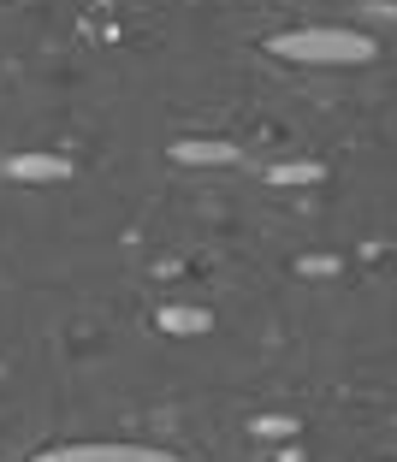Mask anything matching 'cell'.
Here are the masks:
<instances>
[{"instance_id":"cell-1","label":"cell","mask_w":397,"mask_h":462,"mask_svg":"<svg viewBox=\"0 0 397 462\" xmlns=\"http://www.w3.org/2000/svg\"><path fill=\"white\" fill-rule=\"evenodd\" d=\"M279 60H297V66H368L380 60V42L368 30H344V24H302V30H279L267 42Z\"/></svg>"},{"instance_id":"cell-7","label":"cell","mask_w":397,"mask_h":462,"mask_svg":"<svg viewBox=\"0 0 397 462\" xmlns=\"http://www.w3.org/2000/svg\"><path fill=\"white\" fill-rule=\"evenodd\" d=\"M249 433L255 439H297V421H291V415H255Z\"/></svg>"},{"instance_id":"cell-2","label":"cell","mask_w":397,"mask_h":462,"mask_svg":"<svg viewBox=\"0 0 397 462\" xmlns=\"http://www.w3.org/2000/svg\"><path fill=\"white\" fill-rule=\"evenodd\" d=\"M30 462H179V457L161 445H119V439H107V445H54Z\"/></svg>"},{"instance_id":"cell-8","label":"cell","mask_w":397,"mask_h":462,"mask_svg":"<svg viewBox=\"0 0 397 462\" xmlns=\"http://www.w3.org/2000/svg\"><path fill=\"white\" fill-rule=\"evenodd\" d=\"M297 273H309V279L315 273H338V255H309V261H297Z\"/></svg>"},{"instance_id":"cell-5","label":"cell","mask_w":397,"mask_h":462,"mask_svg":"<svg viewBox=\"0 0 397 462\" xmlns=\"http://www.w3.org/2000/svg\"><path fill=\"white\" fill-rule=\"evenodd\" d=\"M172 161H184V166H232L237 161V143H214V136L172 143Z\"/></svg>"},{"instance_id":"cell-3","label":"cell","mask_w":397,"mask_h":462,"mask_svg":"<svg viewBox=\"0 0 397 462\" xmlns=\"http://www.w3.org/2000/svg\"><path fill=\"white\" fill-rule=\"evenodd\" d=\"M0 178H6V184H71L78 166H71L66 154H6V161H0Z\"/></svg>"},{"instance_id":"cell-6","label":"cell","mask_w":397,"mask_h":462,"mask_svg":"<svg viewBox=\"0 0 397 462\" xmlns=\"http://www.w3.org/2000/svg\"><path fill=\"white\" fill-rule=\"evenodd\" d=\"M315 178H327V166L302 161V166H273V172H267V184H279V190H291V184H315Z\"/></svg>"},{"instance_id":"cell-4","label":"cell","mask_w":397,"mask_h":462,"mask_svg":"<svg viewBox=\"0 0 397 462\" xmlns=\"http://www.w3.org/2000/svg\"><path fill=\"white\" fill-rule=\"evenodd\" d=\"M154 327H161L166 338H196V332H208L214 320H208V309H184V302H166V309H154Z\"/></svg>"}]
</instances>
